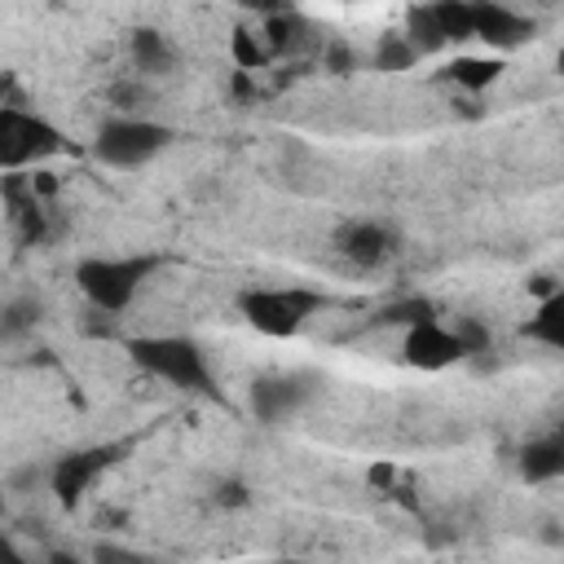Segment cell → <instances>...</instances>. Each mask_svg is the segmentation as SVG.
<instances>
[{"label":"cell","instance_id":"cell-12","mask_svg":"<svg viewBox=\"0 0 564 564\" xmlns=\"http://www.w3.org/2000/svg\"><path fill=\"white\" fill-rule=\"evenodd\" d=\"M132 62H137L141 75H167L172 62H176V53H172V44L163 40V31L141 26V31H132Z\"/></svg>","mask_w":564,"mask_h":564},{"label":"cell","instance_id":"cell-18","mask_svg":"<svg viewBox=\"0 0 564 564\" xmlns=\"http://www.w3.org/2000/svg\"><path fill=\"white\" fill-rule=\"evenodd\" d=\"M419 62V53L405 44V35H383L375 48V66L379 70H410Z\"/></svg>","mask_w":564,"mask_h":564},{"label":"cell","instance_id":"cell-3","mask_svg":"<svg viewBox=\"0 0 564 564\" xmlns=\"http://www.w3.org/2000/svg\"><path fill=\"white\" fill-rule=\"evenodd\" d=\"M322 308H326V295L308 291V286H256V291L238 295V313L247 317V326H256L260 335H273V339L295 335Z\"/></svg>","mask_w":564,"mask_h":564},{"label":"cell","instance_id":"cell-23","mask_svg":"<svg viewBox=\"0 0 564 564\" xmlns=\"http://www.w3.org/2000/svg\"><path fill=\"white\" fill-rule=\"evenodd\" d=\"M35 317H40V308H35V304H13V308L4 313V322H0V326H4V330H26Z\"/></svg>","mask_w":564,"mask_h":564},{"label":"cell","instance_id":"cell-13","mask_svg":"<svg viewBox=\"0 0 564 564\" xmlns=\"http://www.w3.org/2000/svg\"><path fill=\"white\" fill-rule=\"evenodd\" d=\"M498 75H502V62H498V57H454V62L441 70L445 84H458V88H467V93L489 88Z\"/></svg>","mask_w":564,"mask_h":564},{"label":"cell","instance_id":"cell-5","mask_svg":"<svg viewBox=\"0 0 564 564\" xmlns=\"http://www.w3.org/2000/svg\"><path fill=\"white\" fill-rule=\"evenodd\" d=\"M66 145L62 128H53L44 115L22 106H0V167H26Z\"/></svg>","mask_w":564,"mask_h":564},{"label":"cell","instance_id":"cell-4","mask_svg":"<svg viewBox=\"0 0 564 564\" xmlns=\"http://www.w3.org/2000/svg\"><path fill=\"white\" fill-rule=\"evenodd\" d=\"M167 145H172V128H163L154 119H137V115H115L93 137V154L110 167H141L154 154H163Z\"/></svg>","mask_w":564,"mask_h":564},{"label":"cell","instance_id":"cell-6","mask_svg":"<svg viewBox=\"0 0 564 564\" xmlns=\"http://www.w3.org/2000/svg\"><path fill=\"white\" fill-rule=\"evenodd\" d=\"M119 449L123 445H93V449H75L66 458H57V467H53V494H57V502L62 507H75L93 489V480L119 458Z\"/></svg>","mask_w":564,"mask_h":564},{"label":"cell","instance_id":"cell-11","mask_svg":"<svg viewBox=\"0 0 564 564\" xmlns=\"http://www.w3.org/2000/svg\"><path fill=\"white\" fill-rule=\"evenodd\" d=\"M564 471V441L560 436H542V441H529L520 449V476L524 480H555Z\"/></svg>","mask_w":564,"mask_h":564},{"label":"cell","instance_id":"cell-16","mask_svg":"<svg viewBox=\"0 0 564 564\" xmlns=\"http://www.w3.org/2000/svg\"><path fill=\"white\" fill-rule=\"evenodd\" d=\"M432 317H436L432 300H423V295H410V300H397V304L379 308L375 326H419V322H432Z\"/></svg>","mask_w":564,"mask_h":564},{"label":"cell","instance_id":"cell-14","mask_svg":"<svg viewBox=\"0 0 564 564\" xmlns=\"http://www.w3.org/2000/svg\"><path fill=\"white\" fill-rule=\"evenodd\" d=\"M524 335L538 339V344H546V348H564V291H555V295H546L538 304V313L529 317Z\"/></svg>","mask_w":564,"mask_h":564},{"label":"cell","instance_id":"cell-20","mask_svg":"<svg viewBox=\"0 0 564 564\" xmlns=\"http://www.w3.org/2000/svg\"><path fill=\"white\" fill-rule=\"evenodd\" d=\"M449 335L458 339L463 357H476V352L489 348V330H485V322H476V317H458V322L449 326Z\"/></svg>","mask_w":564,"mask_h":564},{"label":"cell","instance_id":"cell-15","mask_svg":"<svg viewBox=\"0 0 564 564\" xmlns=\"http://www.w3.org/2000/svg\"><path fill=\"white\" fill-rule=\"evenodd\" d=\"M405 44H410L414 53H436V48H445V35H441V26H436V18H432V4H414V9L405 13Z\"/></svg>","mask_w":564,"mask_h":564},{"label":"cell","instance_id":"cell-24","mask_svg":"<svg viewBox=\"0 0 564 564\" xmlns=\"http://www.w3.org/2000/svg\"><path fill=\"white\" fill-rule=\"evenodd\" d=\"M352 62H357V57H352V53H348L344 44H330V70H335V75L352 70Z\"/></svg>","mask_w":564,"mask_h":564},{"label":"cell","instance_id":"cell-8","mask_svg":"<svg viewBox=\"0 0 564 564\" xmlns=\"http://www.w3.org/2000/svg\"><path fill=\"white\" fill-rule=\"evenodd\" d=\"M308 392L313 388H308L304 375H264V379L251 383V414L260 423H278L286 414H295Z\"/></svg>","mask_w":564,"mask_h":564},{"label":"cell","instance_id":"cell-17","mask_svg":"<svg viewBox=\"0 0 564 564\" xmlns=\"http://www.w3.org/2000/svg\"><path fill=\"white\" fill-rule=\"evenodd\" d=\"M432 18H436V26H441V35H445V44H463V40H471V9L463 4V0H445V4H432Z\"/></svg>","mask_w":564,"mask_h":564},{"label":"cell","instance_id":"cell-26","mask_svg":"<svg viewBox=\"0 0 564 564\" xmlns=\"http://www.w3.org/2000/svg\"><path fill=\"white\" fill-rule=\"evenodd\" d=\"M0 564H26V560H22V551H18L4 533H0Z\"/></svg>","mask_w":564,"mask_h":564},{"label":"cell","instance_id":"cell-7","mask_svg":"<svg viewBox=\"0 0 564 564\" xmlns=\"http://www.w3.org/2000/svg\"><path fill=\"white\" fill-rule=\"evenodd\" d=\"M401 352H405V361H410L414 370H445V366L463 361L458 339H454L449 326H441L436 317H432V322H419V326H405Z\"/></svg>","mask_w":564,"mask_h":564},{"label":"cell","instance_id":"cell-10","mask_svg":"<svg viewBox=\"0 0 564 564\" xmlns=\"http://www.w3.org/2000/svg\"><path fill=\"white\" fill-rule=\"evenodd\" d=\"M335 247L352 264H379L392 251V229L379 220H348L335 229Z\"/></svg>","mask_w":564,"mask_h":564},{"label":"cell","instance_id":"cell-21","mask_svg":"<svg viewBox=\"0 0 564 564\" xmlns=\"http://www.w3.org/2000/svg\"><path fill=\"white\" fill-rule=\"evenodd\" d=\"M93 564H154V560L132 551V546H119V542H97L93 546Z\"/></svg>","mask_w":564,"mask_h":564},{"label":"cell","instance_id":"cell-22","mask_svg":"<svg viewBox=\"0 0 564 564\" xmlns=\"http://www.w3.org/2000/svg\"><path fill=\"white\" fill-rule=\"evenodd\" d=\"M247 498H251V489L242 480H220L216 494H212L216 507H247Z\"/></svg>","mask_w":564,"mask_h":564},{"label":"cell","instance_id":"cell-19","mask_svg":"<svg viewBox=\"0 0 564 564\" xmlns=\"http://www.w3.org/2000/svg\"><path fill=\"white\" fill-rule=\"evenodd\" d=\"M234 62H238L242 75H247V70H260V66L269 62V48H264L247 26H238V31H234Z\"/></svg>","mask_w":564,"mask_h":564},{"label":"cell","instance_id":"cell-27","mask_svg":"<svg viewBox=\"0 0 564 564\" xmlns=\"http://www.w3.org/2000/svg\"><path fill=\"white\" fill-rule=\"evenodd\" d=\"M48 564H84V560H79L75 551H53V555H48Z\"/></svg>","mask_w":564,"mask_h":564},{"label":"cell","instance_id":"cell-2","mask_svg":"<svg viewBox=\"0 0 564 564\" xmlns=\"http://www.w3.org/2000/svg\"><path fill=\"white\" fill-rule=\"evenodd\" d=\"M159 256H88L75 264V282L88 295V304H97L101 313H119L132 304V295L141 291V282H150V273L159 269Z\"/></svg>","mask_w":564,"mask_h":564},{"label":"cell","instance_id":"cell-25","mask_svg":"<svg viewBox=\"0 0 564 564\" xmlns=\"http://www.w3.org/2000/svg\"><path fill=\"white\" fill-rule=\"evenodd\" d=\"M392 480H397V471H392L388 463H375V467H370V485H379V489H388Z\"/></svg>","mask_w":564,"mask_h":564},{"label":"cell","instance_id":"cell-9","mask_svg":"<svg viewBox=\"0 0 564 564\" xmlns=\"http://www.w3.org/2000/svg\"><path fill=\"white\" fill-rule=\"evenodd\" d=\"M467 9H471V40H485L494 48H516V44H524L533 35V22L511 13L507 4H489L485 0V4H467Z\"/></svg>","mask_w":564,"mask_h":564},{"label":"cell","instance_id":"cell-1","mask_svg":"<svg viewBox=\"0 0 564 564\" xmlns=\"http://www.w3.org/2000/svg\"><path fill=\"white\" fill-rule=\"evenodd\" d=\"M128 352L154 379H163L181 392H194V397H216V379H212V370L203 361V348L194 339H185V335H145V339H132Z\"/></svg>","mask_w":564,"mask_h":564}]
</instances>
